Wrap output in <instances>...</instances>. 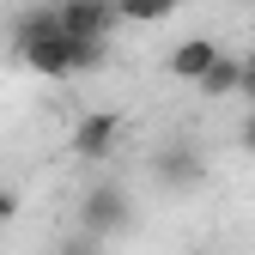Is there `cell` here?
I'll return each instance as SVG.
<instances>
[{"mask_svg":"<svg viewBox=\"0 0 255 255\" xmlns=\"http://www.w3.org/2000/svg\"><path fill=\"white\" fill-rule=\"evenodd\" d=\"M18 61L30 73H43V79H67L73 73V37L61 30L55 6H37V12H24L18 18V37H12Z\"/></svg>","mask_w":255,"mask_h":255,"instance_id":"cell-1","label":"cell"},{"mask_svg":"<svg viewBox=\"0 0 255 255\" xmlns=\"http://www.w3.org/2000/svg\"><path fill=\"white\" fill-rule=\"evenodd\" d=\"M79 231H91L98 243L134 231V201H128L122 182H91V188H85V201H79Z\"/></svg>","mask_w":255,"mask_h":255,"instance_id":"cell-2","label":"cell"},{"mask_svg":"<svg viewBox=\"0 0 255 255\" xmlns=\"http://www.w3.org/2000/svg\"><path fill=\"white\" fill-rule=\"evenodd\" d=\"M116 140H122V116L116 110H85L73 122V158L79 164H104L116 152Z\"/></svg>","mask_w":255,"mask_h":255,"instance_id":"cell-3","label":"cell"},{"mask_svg":"<svg viewBox=\"0 0 255 255\" xmlns=\"http://www.w3.org/2000/svg\"><path fill=\"white\" fill-rule=\"evenodd\" d=\"M55 18H61V30H67V37H104V43L116 37V24H122L116 0H61Z\"/></svg>","mask_w":255,"mask_h":255,"instance_id":"cell-4","label":"cell"},{"mask_svg":"<svg viewBox=\"0 0 255 255\" xmlns=\"http://www.w3.org/2000/svg\"><path fill=\"white\" fill-rule=\"evenodd\" d=\"M152 176L164 182V188H195V182L207 176V158L188 146V140H182V146H164V152L152 158Z\"/></svg>","mask_w":255,"mask_h":255,"instance_id":"cell-5","label":"cell"},{"mask_svg":"<svg viewBox=\"0 0 255 255\" xmlns=\"http://www.w3.org/2000/svg\"><path fill=\"white\" fill-rule=\"evenodd\" d=\"M213 55H219V43H213V37H188V43H176V49H170V61H164V67H170V79L195 85V79L213 67Z\"/></svg>","mask_w":255,"mask_h":255,"instance_id":"cell-6","label":"cell"},{"mask_svg":"<svg viewBox=\"0 0 255 255\" xmlns=\"http://www.w3.org/2000/svg\"><path fill=\"white\" fill-rule=\"evenodd\" d=\"M237 73H243V55H225V49H219L213 67L195 79V91H201V98H231V91H237Z\"/></svg>","mask_w":255,"mask_h":255,"instance_id":"cell-7","label":"cell"},{"mask_svg":"<svg viewBox=\"0 0 255 255\" xmlns=\"http://www.w3.org/2000/svg\"><path fill=\"white\" fill-rule=\"evenodd\" d=\"M176 6L182 0H116L122 24H164V18H176Z\"/></svg>","mask_w":255,"mask_h":255,"instance_id":"cell-8","label":"cell"},{"mask_svg":"<svg viewBox=\"0 0 255 255\" xmlns=\"http://www.w3.org/2000/svg\"><path fill=\"white\" fill-rule=\"evenodd\" d=\"M61 255H98V237H91V231H79V237H67V243H61Z\"/></svg>","mask_w":255,"mask_h":255,"instance_id":"cell-9","label":"cell"},{"mask_svg":"<svg viewBox=\"0 0 255 255\" xmlns=\"http://www.w3.org/2000/svg\"><path fill=\"white\" fill-rule=\"evenodd\" d=\"M237 98L255 104V55H243V73H237Z\"/></svg>","mask_w":255,"mask_h":255,"instance_id":"cell-10","label":"cell"},{"mask_svg":"<svg viewBox=\"0 0 255 255\" xmlns=\"http://www.w3.org/2000/svg\"><path fill=\"white\" fill-rule=\"evenodd\" d=\"M12 219H18V195H12V188H6V182H0V231H6V225H12Z\"/></svg>","mask_w":255,"mask_h":255,"instance_id":"cell-11","label":"cell"},{"mask_svg":"<svg viewBox=\"0 0 255 255\" xmlns=\"http://www.w3.org/2000/svg\"><path fill=\"white\" fill-rule=\"evenodd\" d=\"M237 146H243V152H255V104H249V122L237 128Z\"/></svg>","mask_w":255,"mask_h":255,"instance_id":"cell-12","label":"cell"}]
</instances>
